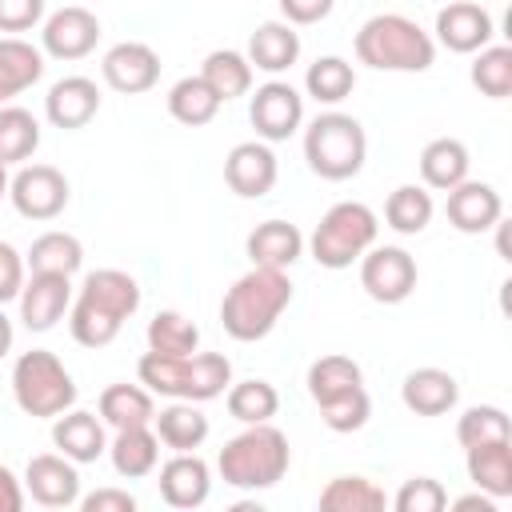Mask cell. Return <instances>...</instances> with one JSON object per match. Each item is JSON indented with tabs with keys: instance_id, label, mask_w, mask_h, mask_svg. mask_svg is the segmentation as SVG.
Segmentation results:
<instances>
[{
	"instance_id": "obj_1",
	"label": "cell",
	"mask_w": 512,
	"mask_h": 512,
	"mask_svg": "<svg viewBox=\"0 0 512 512\" xmlns=\"http://www.w3.org/2000/svg\"><path fill=\"white\" fill-rule=\"evenodd\" d=\"M72 340L84 348H104L120 336L124 320L140 308V284L120 268H96L84 276L80 296L68 304Z\"/></svg>"
},
{
	"instance_id": "obj_2",
	"label": "cell",
	"mask_w": 512,
	"mask_h": 512,
	"mask_svg": "<svg viewBox=\"0 0 512 512\" xmlns=\"http://www.w3.org/2000/svg\"><path fill=\"white\" fill-rule=\"evenodd\" d=\"M292 304V280L284 268H260L252 264L220 300V324L232 340L252 344L264 340L276 320L284 316V308Z\"/></svg>"
},
{
	"instance_id": "obj_3",
	"label": "cell",
	"mask_w": 512,
	"mask_h": 512,
	"mask_svg": "<svg viewBox=\"0 0 512 512\" xmlns=\"http://www.w3.org/2000/svg\"><path fill=\"white\" fill-rule=\"evenodd\" d=\"M136 376L148 392L168 396V400H216L232 384V360L224 352H192V356H164V352H144L136 364Z\"/></svg>"
},
{
	"instance_id": "obj_4",
	"label": "cell",
	"mask_w": 512,
	"mask_h": 512,
	"mask_svg": "<svg viewBox=\"0 0 512 512\" xmlns=\"http://www.w3.org/2000/svg\"><path fill=\"white\" fill-rule=\"evenodd\" d=\"M288 464H292L288 436L280 428H272L268 420L264 424H248L216 456L220 480L228 488H240V492H260V488L280 484L284 472H288Z\"/></svg>"
},
{
	"instance_id": "obj_5",
	"label": "cell",
	"mask_w": 512,
	"mask_h": 512,
	"mask_svg": "<svg viewBox=\"0 0 512 512\" xmlns=\"http://www.w3.org/2000/svg\"><path fill=\"white\" fill-rule=\"evenodd\" d=\"M356 60L376 72H428L436 60V40L400 12H380L356 32Z\"/></svg>"
},
{
	"instance_id": "obj_6",
	"label": "cell",
	"mask_w": 512,
	"mask_h": 512,
	"mask_svg": "<svg viewBox=\"0 0 512 512\" xmlns=\"http://www.w3.org/2000/svg\"><path fill=\"white\" fill-rule=\"evenodd\" d=\"M304 160L320 180H352L368 160V136L348 112H320L304 128Z\"/></svg>"
},
{
	"instance_id": "obj_7",
	"label": "cell",
	"mask_w": 512,
	"mask_h": 512,
	"mask_svg": "<svg viewBox=\"0 0 512 512\" xmlns=\"http://www.w3.org/2000/svg\"><path fill=\"white\" fill-rule=\"evenodd\" d=\"M12 396L24 416L56 420L76 404V380L56 352L32 348V352H20L12 364Z\"/></svg>"
},
{
	"instance_id": "obj_8",
	"label": "cell",
	"mask_w": 512,
	"mask_h": 512,
	"mask_svg": "<svg viewBox=\"0 0 512 512\" xmlns=\"http://www.w3.org/2000/svg\"><path fill=\"white\" fill-rule=\"evenodd\" d=\"M376 232H380V224H376V212H372L368 204H360V200H340V204H332V208L320 216V224H316L308 248H312V260H316L320 268L340 272V268H348L352 260H360V256L376 244Z\"/></svg>"
},
{
	"instance_id": "obj_9",
	"label": "cell",
	"mask_w": 512,
	"mask_h": 512,
	"mask_svg": "<svg viewBox=\"0 0 512 512\" xmlns=\"http://www.w3.org/2000/svg\"><path fill=\"white\" fill-rule=\"evenodd\" d=\"M8 196L24 220H56L68 208V176L52 164H24L8 180Z\"/></svg>"
},
{
	"instance_id": "obj_10",
	"label": "cell",
	"mask_w": 512,
	"mask_h": 512,
	"mask_svg": "<svg viewBox=\"0 0 512 512\" xmlns=\"http://www.w3.org/2000/svg\"><path fill=\"white\" fill-rule=\"evenodd\" d=\"M360 288L376 304H400L416 288V260L404 248H396V244L368 248L360 256Z\"/></svg>"
},
{
	"instance_id": "obj_11",
	"label": "cell",
	"mask_w": 512,
	"mask_h": 512,
	"mask_svg": "<svg viewBox=\"0 0 512 512\" xmlns=\"http://www.w3.org/2000/svg\"><path fill=\"white\" fill-rule=\"evenodd\" d=\"M248 120L264 144L288 140L304 120V96L284 80H268L256 88V96L248 104Z\"/></svg>"
},
{
	"instance_id": "obj_12",
	"label": "cell",
	"mask_w": 512,
	"mask_h": 512,
	"mask_svg": "<svg viewBox=\"0 0 512 512\" xmlns=\"http://www.w3.org/2000/svg\"><path fill=\"white\" fill-rule=\"evenodd\" d=\"M24 492L44 508H72L80 504V472L60 452H40L24 468Z\"/></svg>"
},
{
	"instance_id": "obj_13",
	"label": "cell",
	"mask_w": 512,
	"mask_h": 512,
	"mask_svg": "<svg viewBox=\"0 0 512 512\" xmlns=\"http://www.w3.org/2000/svg\"><path fill=\"white\" fill-rule=\"evenodd\" d=\"M100 40V20L80 8V4H68L60 12H52L44 20V32H40V52L56 56V60H84Z\"/></svg>"
},
{
	"instance_id": "obj_14",
	"label": "cell",
	"mask_w": 512,
	"mask_h": 512,
	"mask_svg": "<svg viewBox=\"0 0 512 512\" xmlns=\"http://www.w3.org/2000/svg\"><path fill=\"white\" fill-rule=\"evenodd\" d=\"M276 176H280V164H276V152L264 140H244V144H236L224 156V180L244 200L268 196L272 184H276Z\"/></svg>"
},
{
	"instance_id": "obj_15",
	"label": "cell",
	"mask_w": 512,
	"mask_h": 512,
	"mask_svg": "<svg viewBox=\"0 0 512 512\" xmlns=\"http://www.w3.org/2000/svg\"><path fill=\"white\" fill-rule=\"evenodd\" d=\"M100 72H104L108 88H116L124 96H136V92H148L160 80V56L144 40H124V44H112L104 52Z\"/></svg>"
},
{
	"instance_id": "obj_16",
	"label": "cell",
	"mask_w": 512,
	"mask_h": 512,
	"mask_svg": "<svg viewBox=\"0 0 512 512\" xmlns=\"http://www.w3.org/2000/svg\"><path fill=\"white\" fill-rule=\"evenodd\" d=\"M444 212H448V224L464 236H476V232H488L500 224V192L484 180H460L456 188H448V200H444Z\"/></svg>"
},
{
	"instance_id": "obj_17",
	"label": "cell",
	"mask_w": 512,
	"mask_h": 512,
	"mask_svg": "<svg viewBox=\"0 0 512 512\" xmlns=\"http://www.w3.org/2000/svg\"><path fill=\"white\" fill-rule=\"evenodd\" d=\"M16 300H20V320L28 324V332H48L72 304V276L32 272V280H24Z\"/></svg>"
},
{
	"instance_id": "obj_18",
	"label": "cell",
	"mask_w": 512,
	"mask_h": 512,
	"mask_svg": "<svg viewBox=\"0 0 512 512\" xmlns=\"http://www.w3.org/2000/svg\"><path fill=\"white\" fill-rule=\"evenodd\" d=\"M496 36V24L488 16V8L472 4V0H456L448 8L436 12V40L448 48V52H480L484 44H492Z\"/></svg>"
},
{
	"instance_id": "obj_19",
	"label": "cell",
	"mask_w": 512,
	"mask_h": 512,
	"mask_svg": "<svg viewBox=\"0 0 512 512\" xmlns=\"http://www.w3.org/2000/svg\"><path fill=\"white\" fill-rule=\"evenodd\" d=\"M96 112H100V88H96V80H88V76H64V80H56V84L48 88V96H44V116H48L56 128H64V132L84 128Z\"/></svg>"
},
{
	"instance_id": "obj_20",
	"label": "cell",
	"mask_w": 512,
	"mask_h": 512,
	"mask_svg": "<svg viewBox=\"0 0 512 512\" xmlns=\"http://www.w3.org/2000/svg\"><path fill=\"white\" fill-rule=\"evenodd\" d=\"M52 444L60 448V456H68L72 464H92L108 452V436H104V420L96 412H80L68 408L56 416L52 424Z\"/></svg>"
},
{
	"instance_id": "obj_21",
	"label": "cell",
	"mask_w": 512,
	"mask_h": 512,
	"mask_svg": "<svg viewBox=\"0 0 512 512\" xmlns=\"http://www.w3.org/2000/svg\"><path fill=\"white\" fill-rule=\"evenodd\" d=\"M160 496L168 508H200L212 492V476L208 464L196 452H176L164 468H160Z\"/></svg>"
},
{
	"instance_id": "obj_22",
	"label": "cell",
	"mask_w": 512,
	"mask_h": 512,
	"mask_svg": "<svg viewBox=\"0 0 512 512\" xmlns=\"http://www.w3.org/2000/svg\"><path fill=\"white\" fill-rule=\"evenodd\" d=\"M244 252H248V260L260 264V268H284V272H288V268L300 260V252H304V236H300V228L288 224V220H264V224H256V228L248 232Z\"/></svg>"
},
{
	"instance_id": "obj_23",
	"label": "cell",
	"mask_w": 512,
	"mask_h": 512,
	"mask_svg": "<svg viewBox=\"0 0 512 512\" xmlns=\"http://www.w3.org/2000/svg\"><path fill=\"white\" fill-rule=\"evenodd\" d=\"M456 396H460L456 376L444 368H416L400 384V400L416 416H444L448 408H456Z\"/></svg>"
},
{
	"instance_id": "obj_24",
	"label": "cell",
	"mask_w": 512,
	"mask_h": 512,
	"mask_svg": "<svg viewBox=\"0 0 512 512\" xmlns=\"http://www.w3.org/2000/svg\"><path fill=\"white\" fill-rule=\"evenodd\" d=\"M152 432H156V440H160L164 448H172V452H196V448L208 440L212 424H208V416H204L192 400H172L168 408H160V412L152 416Z\"/></svg>"
},
{
	"instance_id": "obj_25",
	"label": "cell",
	"mask_w": 512,
	"mask_h": 512,
	"mask_svg": "<svg viewBox=\"0 0 512 512\" xmlns=\"http://www.w3.org/2000/svg\"><path fill=\"white\" fill-rule=\"evenodd\" d=\"M464 464H468V480L480 492H488L492 500L512 496V440L472 444L464 448Z\"/></svg>"
},
{
	"instance_id": "obj_26",
	"label": "cell",
	"mask_w": 512,
	"mask_h": 512,
	"mask_svg": "<svg viewBox=\"0 0 512 512\" xmlns=\"http://www.w3.org/2000/svg\"><path fill=\"white\" fill-rule=\"evenodd\" d=\"M248 64L260 72H284L300 60V32L288 20H268L248 36Z\"/></svg>"
},
{
	"instance_id": "obj_27",
	"label": "cell",
	"mask_w": 512,
	"mask_h": 512,
	"mask_svg": "<svg viewBox=\"0 0 512 512\" xmlns=\"http://www.w3.org/2000/svg\"><path fill=\"white\" fill-rule=\"evenodd\" d=\"M40 76H44V52L20 36H4L0 40V104L28 92Z\"/></svg>"
},
{
	"instance_id": "obj_28",
	"label": "cell",
	"mask_w": 512,
	"mask_h": 512,
	"mask_svg": "<svg viewBox=\"0 0 512 512\" xmlns=\"http://www.w3.org/2000/svg\"><path fill=\"white\" fill-rule=\"evenodd\" d=\"M468 168H472V156L456 136H436L420 152V176L436 192H448L460 180H468Z\"/></svg>"
},
{
	"instance_id": "obj_29",
	"label": "cell",
	"mask_w": 512,
	"mask_h": 512,
	"mask_svg": "<svg viewBox=\"0 0 512 512\" xmlns=\"http://www.w3.org/2000/svg\"><path fill=\"white\" fill-rule=\"evenodd\" d=\"M108 456H112V468L128 480H140L148 472H156V460H160V440L152 432V424H140V428H116V440L108 444Z\"/></svg>"
},
{
	"instance_id": "obj_30",
	"label": "cell",
	"mask_w": 512,
	"mask_h": 512,
	"mask_svg": "<svg viewBox=\"0 0 512 512\" xmlns=\"http://www.w3.org/2000/svg\"><path fill=\"white\" fill-rule=\"evenodd\" d=\"M220 104H224V100L204 84L200 72H196V76H184V80H176V84L168 88V112H172V120H180V124H188V128L212 124L216 112H220Z\"/></svg>"
},
{
	"instance_id": "obj_31",
	"label": "cell",
	"mask_w": 512,
	"mask_h": 512,
	"mask_svg": "<svg viewBox=\"0 0 512 512\" xmlns=\"http://www.w3.org/2000/svg\"><path fill=\"white\" fill-rule=\"evenodd\" d=\"M152 416H156L152 392L140 384H108L100 392V420L112 428H140L152 424Z\"/></svg>"
},
{
	"instance_id": "obj_32",
	"label": "cell",
	"mask_w": 512,
	"mask_h": 512,
	"mask_svg": "<svg viewBox=\"0 0 512 512\" xmlns=\"http://www.w3.org/2000/svg\"><path fill=\"white\" fill-rule=\"evenodd\" d=\"M200 76H204V84H208L224 104L236 100V96H244V92L252 88V64H248V56L236 52V48H216V52H208L204 64H200Z\"/></svg>"
},
{
	"instance_id": "obj_33",
	"label": "cell",
	"mask_w": 512,
	"mask_h": 512,
	"mask_svg": "<svg viewBox=\"0 0 512 512\" xmlns=\"http://www.w3.org/2000/svg\"><path fill=\"white\" fill-rule=\"evenodd\" d=\"M360 384H364L360 364L352 356H340V352L320 356L308 368V396L316 400V408L328 404V400H336V396H344V392H352V388H360Z\"/></svg>"
},
{
	"instance_id": "obj_34",
	"label": "cell",
	"mask_w": 512,
	"mask_h": 512,
	"mask_svg": "<svg viewBox=\"0 0 512 512\" xmlns=\"http://www.w3.org/2000/svg\"><path fill=\"white\" fill-rule=\"evenodd\" d=\"M388 496L368 476H332L320 492L324 512H384Z\"/></svg>"
},
{
	"instance_id": "obj_35",
	"label": "cell",
	"mask_w": 512,
	"mask_h": 512,
	"mask_svg": "<svg viewBox=\"0 0 512 512\" xmlns=\"http://www.w3.org/2000/svg\"><path fill=\"white\" fill-rule=\"evenodd\" d=\"M432 212H436L432 192L420 188V184H400V188H392V196H388V204H384V220H388V228L400 232V236L424 232V228L432 224Z\"/></svg>"
},
{
	"instance_id": "obj_36",
	"label": "cell",
	"mask_w": 512,
	"mask_h": 512,
	"mask_svg": "<svg viewBox=\"0 0 512 512\" xmlns=\"http://www.w3.org/2000/svg\"><path fill=\"white\" fill-rule=\"evenodd\" d=\"M24 264H28L32 272H60V276H72V272H80V264H84V244H80L72 232H44V236L32 240Z\"/></svg>"
},
{
	"instance_id": "obj_37",
	"label": "cell",
	"mask_w": 512,
	"mask_h": 512,
	"mask_svg": "<svg viewBox=\"0 0 512 512\" xmlns=\"http://www.w3.org/2000/svg\"><path fill=\"white\" fill-rule=\"evenodd\" d=\"M40 148V124L28 108L0 104V160L20 164Z\"/></svg>"
},
{
	"instance_id": "obj_38",
	"label": "cell",
	"mask_w": 512,
	"mask_h": 512,
	"mask_svg": "<svg viewBox=\"0 0 512 512\" xmlns=\"http://www.w3.org/2000/svg\"><path fill=\"white\" fill-rule=\"evenodd\" d=\"M224 404H228V416L232 420H240V424H264V420L276 416L280 392L268 380H240V384L228 388Z\"/></svg>"
},
{
	"instance_id": "obj_39",
	"label": "cell",
	"mask_w": 512,
	"mask_h": 512,
	"mask_svg": "<svg viewBox=\"0 0 512 512\" xmlns=\"http://www.w3.org/2000/svg\"><path fill=\"white\" fill-rule=\"evenodd\" d=\"M304 88L312 100L320 104H340L344 96H352L356 88V72L344 56H320L316 64H308V76H304Z\"/></svg>"
},
{
	"instance_id": "obj_40",
	"label": "cell",
	"mask_w": 512,
	"mask_h": 512,
	"mask_svg": "<svg viewBox=\"0 0 512 512\" xmlns=\"http://www.w3.org/2000/svg\"><path fill=\"white\" fill-rule=\"evenodd\" d=\"M148 348L164 356H192L200 348V328L180 312H156L148 320Z\"/></svg>"
},
{
	"instance_id": "obj_41",
	"label": "cell",
	"mask_w": 512,
	"mask_h": 512,
	"mask_svg": "<svg viewBox=\"0 0 512 512\" xmlns=\"http://www.w3.org/2000/svg\"><path fill=\"white\" fill-rule=\"evenodd\" d=\"M472 84L484 96L504 100L512 92V48L508 44H484L472 60Z\"/></svg>"
},
{
	"instance_id": "obj_42",
	"label": "cell",
	"mask_w": 512,
	"mask_h": 512,
	"mask_svg": "<svg viewBox=\"0 0 512 512\" xmlns=\"http://www.w3.org/2000/svg\"><path fill=\"white\" fill-rule=\"evenodd\" d=\"M456 440H460V448L488 444V440H512L508 412L496 408V404H476V408H468V412L456 420Z\"/></svg>"
},
{
	"instance_id": "obj_43",
	"label": "cell",
	"mask_w": 512,
	"mask_h": 512,
	"mask_svg": "<svg viewBox=\"0 0 512 512\" xmlns=\"http://www.w3.org/2000/svg\"><path fill=\"white\" fill-rule=\"evenodd\" d=\"M368 416H372V400H368L364 384L344 392V396H336V400H328V404H320V420L332 432H356V428L368 424Z\"/></svg>"
},
{
	"instance_id": "obj_44",
	"label": "cell",
	"mask_w": 512,
	"mask_h": 512,
	"mask_svg": "<svg viewBox=\"0 0 512 512\" xmlns=\"http://www.w3.org/2000/svg\"><path fill=\"white\" fill-rule=\"evenodd\" d=\"M448 504V492L440 480L432 476H412L400 484V492L392 496V508L396 512H440Z\"/></svg>"
},
{
	"instance_id": "obj_45",
	"label": "cell",
	"mask_w": 512,
	"mask_h": 512,
	"mask_svg": "<svg viewBox=\"0 0 512 512\" xmlns=\"http://www.w3.org/2000/svg\"><path fill=\"white\" fill-rule=\"evenodd\" d=\"M44 20V0H0V32H28Z\"/></svg>"
},
{
	"instance_id": "obj_46",
	"label": "cell",
	"mask_w": 512,
	"mask_h": 512,
	"mask_svg": "<svg viewBox=\"0 0 512 512\" xmlns=\"http://www.w3.org/2000/svg\"><path fill=\"white\" fill-rule=\"evenodd\" d=\"M20 288H24V256L0 240V304L16 300Z\"/></svg>"
},
{
	"instance_id": "obj_47",
	"label": "cell",
	"mask_w": 512,
	"mask_h": 512,
	"mask_svg": "<svg viewBox=\"0 0 512 512\" xmlns=\"http://www.w3.org/2000/svg\"><path fill=\"white\" fill-rule=\"evenodd\" d=\"M84 512H136V496L128 488H96L80 500Z\"/></svg>"
},
{
	"instance_id": "obj_48",
	"label": "cell",
	"mask_w": 512,
	"mask_h": 512,
	"mask_svg": "<svg viewBox=\"0 0 512 512\" xmlns=\"http://www.w3.org/2000/svg\"><path fill=\"white\" fill-rule=\"evenodd\" d=\"M332 4L336 0H280V12L292 28H300V24H320L332 12Z\"/></svg>"
},
{
	"instance_id": "obj_49",
	"label": "cell",
	"mask_w": 512,
	"mask_h": 512,
	"mask_svg": "<svg viewBox=\"0 0 512 512\" xmlns=\"http://www.w3.org/2000/svg\"><path fill=\"white\" fill-rule=\"evenodd\" d=\"M24 508V480L12 476V468L0 464V512H20Z\"/></svg>"
},
{
	"instance_id": "obj_50",
	"label": "cell",
	"mask_w": 512,
	"mask_h": 512,
	"mask_svg": "<svg viewBox=\"0 0 512 512\" xmlns=\"http://www.w3.org/2000/svg\"><path fill=\"white\" fill-rule=\"evenodd\" d=\"M452 508H460V512H464V508H480V512H496V500H492L488 492H480V496H460V500H456Z\"/></svg>"
},
{
	"instance_id": "obj_51",
	"label": "cell",
	"mask_w": 512,
	"mask_h": 512,
	"mask_svg": "<svg viewBox=\"0 0 512 512\" xmlns=\"http://www.w3.org/2000/svg\"><path fill=\"white\" fill-rule=\"evenodd\" d=\"M12 352V320L4 316V304H0V360Z\"/></svg>"
},
{
	"instance_id": "obj_52",
	"label": "cell",
	"mask_w": 512,
	"mask_h": 512,
	"mask_svg": "<svg viewBox=\"0 0 512 512\" xmlns=\"http://www.w3.org/2000/svg\"><path fill=\"white\" fill-rule=\"evenodd\" d=\"M4 192H8V164L0 160V196H4Z\"/></svg>"
}]
</instances>
